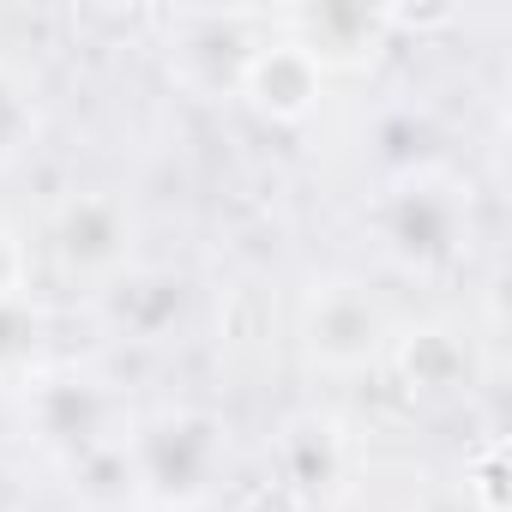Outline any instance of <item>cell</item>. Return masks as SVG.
<instances>
[{
    "mask_svg": "<svg viewBox=\"0 0 512 512\" xmlns=\"http://www.w3.org/2000/svg\"><path fill=\"white\" fill-rule=\"evenodd\" d=\"M362 229L380 253V266L410 278V284H440L464 272L470 247H476V199L470 181L446 163L392 175L368 193Z\"/></svg>",
    "mask_w": 512,
    "mask_h": 512,
    "instance_id": "obj_1",
    "label": "cell"
},
{
    "mask_svg": "<svg viewBox=\"0 0 512 512\" xmlns=\"http://www.w3.org/2000/svg\"><path fill=\"white\" fill-rule=\"evenodd\" d=\"M139 512H205L229 476V422L205 404H163L127 428Z\"/></svg>",
    "mask_w": 512,
    "mask_h": 512,
    "instance_id": "obj_2",
    "label": "cell"
},
{
    "mask_svg": "<svg viewBox=\"0 0 512 512\" xmlns=\"http://www.w3.org/2000/svg\"><path fill=\"white\" fill-rule=\"evenodd\" d=\"M19 422H25V440L61 476L85 452L121 440L133 428V410H127V392L109 374L79 368V362H49L19 386Z\"/></svg>",
    "mask_w": 512,
    "mask_h": 512,
    "instance_id": "obj_3",
    "label": "cell"
},
{
    "mask_svg": "<svg viewBox=\"0 0 512 512\" xmlns=\"http://www.w3.org/2000/svg\"><path fill=\"white\" fill-rule=\"evenodd\" d=\"M296 344H302L308 374H320V380H362V374H374L386 362L392 314L362 278L320 272V278H308V290L296 302Z\"/></svg>",
    "mask_w": 512,
    "mask_h": 512,
    "instance_id": "obj_4",
    "label": "cell"
},
{
    "mask_svg": "<svg viewBox=\"0 0 512 512\" xmlns=\"http://www.w3.org/2000/svg\"><path fill=\"white\" fill-rule=\"evenodd\" d=\"M43 260L67 290L103 296L115 278H127L139 266V211L127 205V193L115 187H85L67 193L49 211L43 229Z\"/></svg>",
    "mask_w": 512,
    "mask_h": 512,
    "instance_id": "obj_5",
    "label": "cell"
},
{
    "mask_svg": "<svg viewBox=\"0 0 512 512\" xmlns=\"http://www.w3.org/2000/svg\"><path fill=\"white\" fill-rule=\"evenodd\" d=\"M272 464H278V488L302 506H338L356 494V470H362V446L356 434L338 422V416H320V410H302L278 428V446H272Z\"/></svg>",
    "mask_w": 512,
    "mask_h": 512,
    "instance_id": "obj_6",
    "label": "cell"
},
{
    "mask_svg": "<svg viewBox=\"0 0 512 512\" xmlns=\"http://www.w3.org/2000/svg\"><path fill=\"white\" fill-rule=\"evenodd\" d=\"M272 25H278L272 13H175L169 67L199 97H235L253 49L266 43Z\"/></svg>",
    "mask_w": 512,
    "mask_h": 512,
    "instance_id": "obj_7",
    "label": "cell"
},
{
    "mask_svg": "<svg viewBox=\"0 0 512 512\" xmlns=\"http://www.w3.org/2000/svg\"><path fill=\"white\" fill-rule=\"evenodd\" d=\"M326 85H332V79L320 73V61H314L284 25H272L266 43L253 49V61H247V73H241L235 97L260 115V121H272V127H302V121L320 115Z\"/></svg>",
    "mask_w": 512,
    "mask_h": 512,
    "instance_id": "obj_8",
    "label": "cell"
},
{
    "mask_svg": "<svg viewBox=\"0 0 512 512\" xmlns=\"http://www.w3.org/2000/svg\"><path fill=\"white\" fill-rule=\"evenodd\" d=\"M314 61L320 73H368L392 49V13L386 7H302L278 19Z\"/></svg>",
    "mask_w": 512,
    "mask_h": 512,
    "instance_id": "obj_9",
    "label": "cell"
},
{
    "mask_svg": "<svg viewBox=\"0 0 512 512\" xmlns=\"http://www.w3.org/2000/svg\"><path fill=\"white\" fill-rule=\"evenodd\" d=\"M386 362H392V374L404 380L410 398H458V392L476 380V356H470V344L458 338V326H446V320L392 326Z\"/></svg>",
    "mask_w": 512,
    "mask_h": 512,
    "instance_id": "obj_10",
    "label": "cell"
},
{
    "mask_svg": "<svg viewBox=\"0 0 512 512\" xmlns=\"http://www.w3.org/2000/svg\"><path fill=\"white\" fill-rule=\"evenodd\" d=\"M91 302H97V320L115 338H127V344H163V338H175V326L187 314V284L175 272H163V266H133L127 278H115Z\"/></svg>",
    "mask_w": 512,
    "mask_h": 512,
    "instance_id": "obj_11",
    "label": "cell"
},
{
    "mask_svg": "<svg viewBox=\"0 0 512 512\" xmlns=\"http://www.w3.org/2000/svg\"><path fill=\"white\" fill-rule=\"evenodd\" d=\"M43 127H49L43 79H37V73H31L19 55H7V49H0V175H7V169H19V163L37 151Z\"/></svg>",
    "mask_w": 512,
    "mask_h": 512,
    "instance_id": "obj_12",
    "label": "cell"
},
{
    "mask_svg": "<svg viewBox=\"0 0 512 512\" xmlns=\"http://www.w3.org/2000/svg\"><path fill=\"white\" fill-rule=\"evenodd\" d=\"M67 494L85 506V512H139V488H133V458H127V434L85 452L79 464L61 470Z\"/></svg>",
    "mask_w": 512,
    "mask_h": 512,
    "instance_id": "obj_13",
    "label": "cell"
},
{
    "mask_svg": "<svg viewBox=\"0 0 512 512\" xmlns=\"http://www.w3.org/2000/svg\"><path fill=\"white\" fill-rule=\"evenodd\" d=\"M37 368H49V314L19 296L0 308V386H25Z\"/></svg>",
    "mask_w": 512,
    "mask_h": 512,
    "instance_id": "obj_14",
    "label": "cell"
},
{
    "mask_svg": "<svg viewBox=\"0 0 512 512\" xmlns=\"http://www.w3.org/2000/svg\"><path fill=\"white\" fill-rule=\"evenodd\" d=\"M458 500H464V512H506V440L500 434L476 440V452L464 458Z\"/></svg>",
    "mask_w": 512,
    "mask_h": 512,
    "instance_id": "obj_15",
    "label": "cell"
},
{
    "mask_svg": "<svg viewBox=\"0 0 512 512\" xmlns=\"http://www.w3.org/2000/svg\"><path fill=\"white\" fill-rule=\"evenodd\" d=\"M31 296V241L0 217V308Z\"/></svg>",
    "mask_w": 512,
    "mask_h": 512,
    "instance_id": "obj_16",
    "label": "cell"
}]
</instances>
